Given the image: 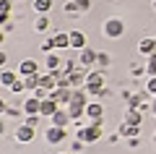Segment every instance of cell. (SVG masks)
<instances>
[{
  "label": "cell",
  "instance_id": "cell-5",
  "mask_svg": "<svg viewBox=\"0 0 156 154\" xmlns=\"http://www.w3.org/2000/svg\"><path fill=\"white\" fill-rule=\"evenodd\" d=\"M65 138H68V131H65V128H57V126L44 128V141L50 144V146H57V144H62Z\"/></svg>",
  "mask_w": 156,
  "mask_h": 154
},
{
  "label": "cell",
  "instance_id": "cell-45",
  "mask_svg": "<svg viewBox=\"0 0 156 154\" xmlns=\"http://www.w3.org/2000/svg\"><path fill=\"white\" fill-rule=\"evenodd\" d=\"M5 42V32H3V29H0V44Z\"/></svg>",
  "mask_w": 156,
  "mask_h": 154
},
{
  "label": "cell",
  "instance_id": "cell-43",
  "mask_svg": "<svg viewBox=\"0 0 156 154\" xmlns=\"http://www.w3.org/2000/svg\"><path fill=\"white\" fill-rule=\"evenodd\" d=\"M5 133V123H3V118H0V136Z\"/></svg>",
  "mask_w": 156,
  "mask_h": 154
},
{
  "label": "cell",
  "instance_id": "cell-18",
  "mask_svg": "<svg viewBox=\"0 0 156 154\" xmlns=\"http://www.w3.org/2000/svg\"><path fill=\"white\" fill-rule=\"evenodd\" d=\"M52 39H55V50H68L70 47V32H55Z\"/></svg>",
  "mask_w": 156,
  "mask_h": 154
},
{
  "label": "cell",
  "instance_id": "cell-35",
  "mask_svg": "<svg viewBox=\"0 0 156 154\" xmlns=\"http://www.w3.org/2000/svg\"><path fill=\"white\" fill-rule=\"evenodd\" d=\"M83 146H86V141L76 138V141H73V146H70V152H73V154H81V152H83Z\"/></svg>",
  "mask_w": 156,
  "mask_h": 154
},
{
  "label": "cell",
  "instance_id": "cell-4",
  "mask_svg": "<svg viewBox=\"0 0 156 154\" xmlns=\"http://www.w3.org/2000/svg\"><path fill=\"white\" fill-rule=\"evenodd\" d=\"M101 32H104L107 39H120V37L125 34V24H122V18H117V16L107 18L104 26H101Z\"/></svg>",
  "mask_w": 156,
  "mask_h": 154
},
{
  "label": "cell",
  "instance_id": "cell-38",
  "mask_svg": "<svg viewBox=\"0 0 156 154\" xmlns=\"http://www.w3.org/2000/svg\"><path fill=\"white\" fill-rule=\"evenodd\" d=\"M21 112H23V110H18V107H8V112H5V115H8V118H18Z\"/></svg>",
  "mask_w": 156,
  "mask_h": 154
},
{
  "label": "cell",
  "instance_id": "cell-17",
  "mask_svg": "<svg viewBox=\"0 0 156 154\" xmlns=\"http://www.w3.org/2000/svg\"><path fill=\"white\" fill-rule=\"evenodd\" d=\"M57 110H60V105L50 97V99H42V110H39V115H42V118H52Z\"/></svg>",
  "mask_w": 156,
  "mask_h": 154
},
{
  "label": "cell",
  "instance_id": "cell-24",
  "mask_svg": "<svg viewBox=\"0 0 156 154\" xmlns=\"http://www.w3.org/2000/svg\"><path fill=\"white\" fill-rule=\"evenodd\" d=\"M21 78H23V84H26L29 92H34V89L39 86V73H34V76H21Z\"/></svg>",
  "mask_w": 156,
  "mask_h": 154
},
{
  "label": "cell",
  "instance_id": "cell-1",
  "mask_svg": "<svg viewBox=\"0 0 156 154\" xmlns=\"http://www.w3.org/2000/svg\"><path fill=\"white\" fill-rule=\"evenodd\" d=\"M91 94L86 92V86H81V89H73V94H70V102H68V110H70V115H73V120H81V118L86 115V105L91 102Z\"/></svg>",
  "mask_w": 156,
  "mask_h": 154
},
{
  "label": "cell",
  "instance_id": "cell-28",
  "mask_svg": "<svg viewBox=\"0 0 156 154\" xmlns=\"http://www.w3.org/2000/svg\"><path fill=\"white\" fill-rule=\"evenodd\" d=\"M146 94L148 97H156V76H148V81H146Z\"/></svg>",
  "mask_w": 156,
  "mask_h": 154
},
{
  "label": "cell",
  "instance_id": "cell-2",
  "mask_svg": "<svg viewBox=\"0 0 156 154\" xmlns=\"http://www.w3.org/2000/svg\"><path fill=\"white\" fill-rule=\"evenodd\" d=\"M86 92L91 97H107V89H104V71L101 68H94V71L86 73Z\"/></svg>",
  "mask_w": 156,
  "mask_h": 154
},
{
  "label": "cell",
  "instance_id": "cell-3",
  "mask_svg": "<svg viewBox=\"0 0 156 154\" xmlns=\"http://www.w3.org/2000/svg\"><path fill=\"white\" fill-rule=\"evenodd\" d=\"M76 138H81V141H86V144H96L99 138H104L101 123H91L89 120V126H83V128H78V131H76Z\"/></svg>",
  "mask_w": 156,
  "mask_h": 154
},
{
  "label": "cell",
  "instance_id": "cell-6",
  "mask_svg": "<svg viewBox=\"0 0 156 154\" xmlns=\"http://www.w3.org/2000/svg\"><path fill=\"white\" fill-rule=\"evenodd\" d=\"M96 58H99V52L94 47L78 50V66H83V68H96Z\"/></svg>",
  "mask_w": 156,
  "mask_h": 154
},
{
  "label": "cell",
  "instance_id": "cell-27",
  "mask_svg": "<svg viewBox=\"0 0 156 154\" xmlns=\"http://www.w3.org/2000/svg\"><path fill=\"white\" fill-rule=\"evenodd\" d=\"M146 73L148 76H156V52L148 55V60H146Z\"/></svg>",
  "mask_w": 156,
  "mask_h": 154
},
{
  "label": "cell",
  "instance_id": "cell-37",
  "mask_svg": "<svg viewBox=\"0 0 156 154\" xmlns=\"http://www.w3.org/2000/svg\"><path fill=\"white\" fill-rule=\"evenodd\" d=\"M8 24H13L11 21V13H0V29H5Z\"/></svg>",
  "mask_w": 156,
  "mask_h": 154
},
{
  "label": "cell",
  "instance_id": "cell-11",
  "mask_svg": "<svg viewBox=\"0 0 156 154\" xmlns=\"http://www.w3.org/2000/svg\"><path fill=\"white\" fill-rule=\"evenodd\" d=\"M21 110H23V115H39V110H42V99H37L34 94H29V97L23 99Z\"/></svg>",
  "mask_w": 156,
  "mask_h": 154
},
{
  "label": "cell",
  "instance_id": "cell-42",
  "mask_svg": "<svg viewBox=\"0 0 156 154\" xmlns=\"http://www.w3.org/2000/svg\"><path fill=\"white\" fill-rule=\"evenodd\" d=\"M5 63H8V55H5V52H3V50H0V68L5 66Z\"/></svg>",
  "mask_w": 156,
  "mask_h": 154
},
{
  "label": "cell",
  "instance_id": "cell-32",
  "mask_svg": "<svg viewBox=\"0 0 156 154\" xmlns=\"http://www.w3.org/2000/svg\"><path fill=\"white\" fill-rule=\"evenodd\" d=\"M76 8H78V13L91 11V0H76Z\"/></svg>",
  "mask_w": 156,
  "mask_h": 154
},
{
  "label": "cell",
  "instance_id": "cell-9",
  "mask_svg": "<svg viewBox=\"0 0 156 154\" xmlns=\"http://www.w3.org/2000/svg\"><path fill=\"white\" fill-rule=\"evenodd\" d=\"M70 120H73L70 110H68V107H60V110H57L55 115L50 118V126H57V128H68V126H70Z\"/></svg>",
  "mask_w": 156,
  "mask_h": 154
},
{
  "label": "cell",
  "instance_id": "cell-48",
  "mask_svg": "<svg viewBox=\"0 0 156 154\" xmlns=\"http://www.w3.org/2000/svg\"><path fill=\"white\" fill-rule=\"evenodd\" d=\"M60 154H68V152H60Z\"/></svg>",
  "mask_w": 156,
  "mask_h": 154
},
{
  "label": "cell",
  "instance_id": "cell-16",
  "mask_svg": "<svg viewBox=\"0 0 156 154\" xmlns=\"http://www.w3.org/2000/svg\"><path fill=\"white\" fill-rule=\"evenodd\" d=\"M117 133H120L122 138H135V136L140 133V126H133V123L122 120V123H120V131H117Z\"/></svg>",
  "mask_w": 156,
  "mask_h": 154
},
{
  "label": "cell",
  "instance_id": "cell-15",
  "mask_svg": "<svg viewBox=\"0 0 156 154\" xmlns=\"http://www.w3.org/2000/svg\"><path fill=\"white\" fill-rule=\"evenodd\" d=\"M34 73H39L37 60H31V58L21 60V66H18V76H34Z\"/></svg>",
  "mask_w": 156,
  "mask_h": 154
},
{
  "label": "cell",
  "instance_id": "cell-7",
  "mask_svg": "<svg viewBox=\"0 0 156 154\" xmlns=\"http://www.w3.org/2000/svg\"><path fill=\"white\" fill-rule=\"evenodd\" d=\"M34 136H37V128L26 126V123H21V126L13 131V138H16L18 144H31V141H34Z\"/></svg>",
  "mask_w": 156,
  "mask_h": 154
},
{
  "label": "cell",
  "instance_id": "cell-21",
  "mask_svg": "<svg viewBox=\"0 0 156 154\" xmlns=\"http://www.w3.org/2000/svg\"><path fill=\"white\" fill-rule=\"evenodd\" d=\"M34 29H37L39 34H44L47 29H50V16H47V13H39L37 21H34Z\"/></svg>",
  "mask_w": 156,
  "mask_h": 154
},
{
  "label": "cell",
  "instance_id": "cell-34",
  "mask_svg": "<svg viewBox=\"0 0 156 154\" xmlns=\"http://www.w3.org/2000/svg\"><path fill=\"white\" fill-rule=\"evenodd\" d=\"M11 92H13V94H23V92H26V84H23V78H18V81L13 84Z\"/></svg>",
  "mask_w": 156,
  "mask_h": 154
},
{
  "label": "cell",
  "instance_id": "cell-23",
  "mask_svg": "<svg viewBox=\"0 0 156 154\" xmlns=\"http://www.w3.org/2000/svg\"><path fill=\"white\" fill-rule=\"evenodd\" d=\"M125 120L133 123V126H140L143 123V112L140 110H125Z\"/></svg>",
  "mask_w": 156,
  "mask_h": 154
},
{
  "label": "cell",
  "instance_id": "cell-29",
  "mask_svg": "<svg viewBox=\"0 0 156 154\" xmlns=\"http://www.w3.org/2000/svg\"><path fill=\"white\" fill-rule=\"evenodd\" d=\"M62 11H65L68 16H81V13H78V8H76V0H68L65 6H62Z\"/></svg>",
  "mask_w": 156,
  "mask_h": 154
},
{
  "label": "cell",
  "instance_id": "cell-31",
  "mask_svg": "<svg viewBox=\"0 0 156 154\" xmlns=\"http://www.w3.org/2000/svg\"><path fill=\"white\" fill-rule=\"evenodd\" d=\"M39 120H42V115H23V123H26V126H31V128H37Z\"/></svg>",
  "mask_w": 156,
  "mask_h": 154
},
{
  "label": "cell",
  "instance_id": "cell-30",
  "mask_svg": "<svg viewBox=\"0 0 156 154\" xmlns=\"http://www.w3.org/2000/svg\"><path fill=\"white\" fill-rule=\"evenodd\" d=\"M143 73H146V66H138V63H133V66H130V76H133V78L143 76Z\"/></svg>",
  "mask_w": 156,
  "mask_h": 154
},
{
  "label": "cell",
  "instance_id": "cell-36",
  "mask_svg": "<svg viewBox=\"0 0 156 154\" xmlns=\"http://www.w3.org/2000/svg\"><path fill=\"white\" fill-rule=\"evenodd\" d=\"M11 8H13L11 0H0V13H11Z\"/></svg>",
  "mask_w": 156,
  "mask_h": 154
},
{
  "label": "cell",
  "instance_id": "cell-19",
  "mask_svg": "<svg viewBox=\"0 0 156 154\" xmlns=\"http://www.w3.org/2000/svg\"><path fill=\"white\" fill-rule=\"evenodd\" d=\"M70 47L73 50H83L86 47V34L81 32V29H73L70 32Z\"/></svg>",
  "mask_w": 156,
  "mask_h": 154
},
{
  "label": "cell",
  "instance_id": "cell-20",
  "mask_svg": "<svg viewBox=\"0 0 156 154\" xmlns=\"http://www.w3.org/2000/svg\"><path fill=\"white\" fill-rule=\"evenodd\" d=\"M44 68H47V71H60V68H62L60 55H55V52H47V58H44Z\"/></svg>",
  "mask_w": 156,
  "mask_h": 154
},
{
  "label": "cell",
  "instance_id": "cell-46",
  "mask_svg": "<svg viewBox=\"0 0 156 154\" xmlns=\"http://www.w3.org/2000/svg\"><path fill=\"white\" fill-rule=\"evenodd\" d=\"M151 8H154V11H156V0H151Z\"/></svg>",
  "mask_w": 156,
  "mask_h": 154
},
{
  "label": "cell",
  "instance_id": "cell-41",
  "mask_svg": "<svg viewBox=\"0 0 156 154\" xmlns=\"http://www.w3.org/2000/svg\"><path fill=\"white\" fill-rule=\"evenodd\" d=\"M5 112H8V105H5V99H0V118L5 115Z\"/></svg>",
  "mask_w": 156,
  "mask_h": 154
},
{
  "label": "cell",
  "instance_id": "cell-44",
  "mask_svg": "<svg viewBox=\"0 0 156 154\" xmlns=\"http://www.w3.org/2000/svg\"><path fill=\"white\" fill-rule=\"evenodd\" d=\"M151 112H154V118H156V99L151 102Z\"/></svg>",
  "mask_w": 156,
  "mask_h": 154
},
{
  "label": "cell",
  "instance_id": "cell-22",
  "mask_svg": "<svg viewBox=\"0 0 156 154\" xmlns=\"http://www.w3.org/2000/svg\"><path fill=\"white\" fill-rule=\"evenodd\" d=\"M52 6H55V0H34V11L37 13H50Z\"/></svg>",
  "mask_w": 156,
  "mask_h": 154
},
{
  "label": "cell",
  "instance_id": "cell-47",
  "mask_svg": "<svg viewBox=\"0 0 156 154\" xmlns=\"http://www.w3.org/2000/svg\"><path fill=\"white\" fill-rule=\"evenodd\" d=\"M154 144H156V133H154Z\"/></svg>",
  "mask_w": 156,
  "mask_h": 154
},
{
  "label": "cell",
  "instance_id": "cell-13",
  "mask_svg": "<svg viewBox=\"0 0 156 154\" xmlns=\"http://www.w3.org/2000/svg\"><path fill=\"white\" fill-rule=\"evenodd\" d=\"M138 52H140V55H146V58L154 55V52H156V37H143L138 42Z\"/></svg>",
  "mask_w": 156,
  "mask_h": 154
},
{
  "label": "cell",
  "instance_id": "cell-25",
  "mask_svg": "<svg viewBox=\"0 0 156 154\" xmlns=\"http://www.w3.org/2000/svg\"><path fill=\"white\" fill-rule=\"evenodd\" d=\"M109 66H112V58L107 55V52H99V58H96V68L104 71V68H109Z\"/></svg>",
  "mask_w": 156,
  "mask_h": 154
},
{
  "label": "cell",
  "instance_id": "cell-26",
  "mask_svg": "<svg viewBox=\"0 0 156 154\" xmlns=\"http://www.w3.org/2000/svg\"><path fill=\"white\" fill-rule=\"evenodd\" d=\"M39 50H42V52H55V39L52 37H47V39H42V44H39Z\"/></svg>",
  "mask_w": 156,
  "mask_h": 154
},
{
  "label": "cell",
  "instance_id": "cell-14",
  "mask_svg": "<svg viewBox=\"0 0 156 154\" xmlns=\"http://www.w3.org/2000/svg\"><path fill=\"white\" fill-rule=\"evenodd\" d=\"M128 110H146V89L140 94H130L128 97Z\"/></svg>",
  "mask_w": 156,
  "mask_h": 154
},
{
  "label": "cell",
  "instance_id": "cell-40",
  "mask_svg": "<svg viewBox=\"0 0 156 154\" xmlns=\"http://www.w3.org/2000/svg\"><path fill=\"white\" fill-rule=\"evenodd\" d=\"M120 138H122V136H120V133H112V136H107V141H109V144H117V141H120Z\"/></svg>",
  "mask_w": 156,
  "mask_h": 154
},
{
  "label": "cell",
  "instance_id": "cell-39",
  "mask_svg": "<svg viewBox=\"0 0 156 154\" xmlns=\"http://www.w3.org/2000/svg\"><path fill=\"white\" fill-rule=\"evenodd\" d=\"M128 146H130V149H138V146H140V138H138V136H135V138H128Z\"/></svg>",
  "mask_w": 156,
  "mask_h": 154
},
{
  "label": "cell",
  "instance_id": "cell-8",
  "mask_svg": "<svg viewBox=\"0 0 156 154\" xmlns=\"http://www.w3.org/2000/svg\"><path fill=\"white\" fill-rule=\"evenodd\" d=\"M83 118H89L91 123H104V107H101V102H89Z\"/></svg>",
  "mask_w": 156,
  "mask_h": 154
},
{
  "label": "cell",
  "instance_id": "cell-10",
  "mask_svg": "<svg viewBox=\"0 0 156 154\" xmlns=\"http://www.w3.org/2000/svg\"><path fill=\"white\" fill-rule=\"evenodd\" d=\"M70 94H73V89H68V86H57V89H52V92H50V97L55 99L60 107H68V102H70Z\"/></svg>",
  "mask_w": 156,
  "mask_h": 154
},
{
  "label": "cell",
  "instance_id": "cell-33",
  "mask_svg": "<svg viewBox=\"0 0 156 154\" xmlns=\"http://www.w3.org/2000/svg\"><path fill=\"white\" fill-rule=\"evenodd\" d=\"M31 94H34L37 99H50V89H42V86H37Z\"/></svg>",
  "mask_w": 156,
  "mask_h": 154
},
{
  "label": "cell",
  "instance_id": "cell-12",
  "mask_svg": "<svg viewBox=\"0 0 156 154\" xmlns=\"http://www.w3.org/2000/svg\"><path fill=\"white\" fill-rule=\"evenodd\" d=\"M18 71H11V68H0V86H5V89H11L13 84L18 81Z\"/></svg>",
  "mask_w": 156,
  "mask_h": 154
}]
</instances>
